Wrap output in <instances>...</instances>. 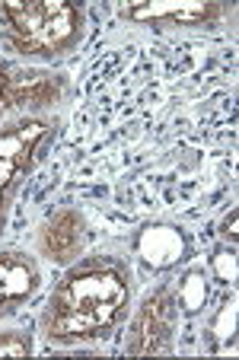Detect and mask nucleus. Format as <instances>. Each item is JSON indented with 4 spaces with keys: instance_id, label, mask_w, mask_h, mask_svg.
Returning <instances> with one entry per match:
<instances>
[{
    "instance_id": "nucleus-9",
    "label": "nucleus",
    "mask_w": 239,
    "mask_h": 360,
    "mask_svg": "<svg viewBox=\"0 0 239 360\" xmlns=\"http://www.w3.org/2000/svg\"><path fill=\"white\" fill-rule=\"evenodd\" d=\"M134 255L143 262L147 268H172L188 255V236L185 230L169 224H153V226H143L134 239Z\"/></svg>"
},
{
    "instance_id": "nucleus-12",
    "label": "nucleus",
    "mask_w": 239,
    "mask_h": 360,
    "mask_svg": "<svg viewBox=\"0 0 239 360\" xmlns=\"http://www.w3.org/2000/svg\"><path fill=\"white\" fill-rule=\"evenodd\" d=\"M220 230H224L226 239H236V211H230L224 217V224H220Z\"/></svg>"
},
{
    "instance_id": "nucleus-6",
    "label": "nucleus",
    "mask_w": 239,
    "mask_h": 360,
    "mask_svg": "<svg viewBox=\"0 0 239 360\" xmlns=\"http://www.w3.org/2000/svg\"><path fill=\"white\" fill-rule=\"evenodd\" d=\"M39 255L55 265H74L80 259L83 245H86V224H83V214L77 207H61L58 214L45 220L39 226Z\"/></svg>"
},
{
    "instance_id": "nucleus-2",
    "label": "nucleus",
    "mask_w": 239,
    "mask_h": 360,
    "mask_svg": "<svg viewBox=\"0 0 239 360\" xmlns=\"http://www.w3.org/2000/svg\"><path fill=\"white\" fill-rule=\"evenodd\" d=\"M86 35V10L70 0H4L0 41L29 64L70 58Z\"/></svg>"
},
{
    "instance_id": "nucleus-3",
    "label": "nucleus",
    "mask_w": 239,
    "mask_h": 360,
    "mask_svg": "<svg viewBox=\"0 0 239 360\" xmlns=\"http://www.w3.org/2000/svg\"><path fill=\"white\" fill-rule=\"evenodd\" d=\"M48 131H51V122L39 115H22L10 124H0V226L20 188V179L32 169L35 150Z\"/></svg>"
},
{
    "instance_id": "nucleus-11",
    "label": "nucleus",
    "mask_w": 239,
    "mask_h": 360,
    "mask_svg": "<svg viewBox=\"0 0 239 360\" xmlns=\"http://www.w3.org/2000/svg\"><path fill=\"white\" fill-rule=\"evenodd\" d=\"M10 74L13 70L4 68V61H0V118L7 115V86H10Z\"/></svg>"
},
{
    "instance_id": "nucleus-8",
    "label": "nucleus",
    "mask_w": 239,
    "mask_h": 360,
    "mask_svg": "<svg viewBox=\"0 0 239 360\" xmlns=\"http://www.w3.org/2000/svg\"><path fill=\"white\" fill-rule=\"evenodd\" d=\"M41 284V271L26 252H0V316L32 300Z\"/></svg>"
},
{
    "instance_id": "nucleus-1",
    "label": "nucleus",
    "mask_w": 239,
    "mask_h": 360,
    "mask_svg": "<svg viewBox=\"0 0 239 360\" xmlns=\"http://www.w3.org/2000/svg\"><path fill=\"white\" fill-rule=\"evenodd\" d=\"M131 309V268L124 262L77 259L58 281L41 313V332L48 345H86L109 338Z\"/></svg>"
},
{
    "instance_id": "nucleus-5",
    "label": "nucleus",
    "mask_w": 239,
    "mask_h": 360,
    "mask_svg": "<svg viewBox=\"0 0 239 360\" xmlns=\"http://www.w3.org/2000/svg\"><path fill=\"white\" fill-rule=\"evenodd\" d=\"M224 16V4H205V0H182V4H131L122 7V20L153 29H205Z\"/></svg>"
},
{
    "instance_id": "nucleus-7",
    "label": "nucleus",
    "mask_w": 239,
    "mask_h": 360,
    "mask_svg": "<svg viewBox=\"0 0 239 360\" xmlns=\"http://www.w3.org/2000/svg\"><path fill=\"white\" fill-rule=\"evenodd\" d=\"M61 96H64V77L45 74V70H20V74L13 70L7 86V115L10 112L35 115V112L61 102Z\"/></svg>"
},
{
    "instance_id": "nucleus-10",
    "label": "nucleus",
    "mask_w": 239,
    "mask_h": 360,
    "mask_svg": "<svg viewBox=\"0 0 239 360\" xmlns=\"http://www.w3.org/2000/svg\"><path fill=\"white\" fill-rule=\"evenodd\" d=\"M32 354V338L22 328H4L0 332V357H29Z\"/></svg>"
},
{
    "instance_id": "nucleus-4",
    "label": "nucleus",
    "mask_w": 239,
    "mask_h": 360,
    "mask_svg": "<svg viewBox=\"0 0 239 360\" xmlns=\"http://www.w3.org/2000/svg\"><path fill=\"white\" fill-rule=\"evenodd\" d=\"M179 322V300L172 287L147 293L128 322L124 354L147 357V354H172V332Z\"/></svg>"
}]
</instances>
